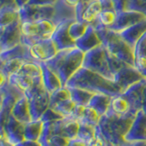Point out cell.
I'll return each mask as SVG.
<instances>
[{
    "label": "cell",
    "instance_id": "31",
    "mask_svg": "<svg viewBox=\"0 0 146 146\" xmlns=\"http://www.w3.org/2000/svg\"><path fill=\"white\" fill-rule=\"evenodd\" d=\"M68 146H88V145H87L86 141H82L79 138H75L68 141Z\"/></svg>",
    "mask_w": 146,
    "mask_h": 146
},
{
    "label": "cell",
    "instance_id": "21",
    "mask_svg": "<svg viewBox=\"0 0 146 146\" xmlns=\"http://www.w3.org/2000/svg\"><path fill=\"white\" fill-rule=\"evenodd\" d=\"M75 106H76V103L73 102L71 99H68V100L58 102V104L54 105L53 107H49V108H51L54 111H56L58 114H60L63 118H68L71 116V113L73 111V110H74Z\"/></svg>",
    "mask_w": 146,
    "mask_h": 146
},
{
    "label": "cell",
    "instance_id": "15",
    "mask_svg": "<svg viewBox=\"0 0 146 146\" xmlns=\"http://www.w3.org/2000/svg\"><path fill=\"white\" fill-rule=\"evenodd\" d=\"M111 100V96L104 93H94L87 105L96 110L100 116H103L109 111Z\"/></svg>",
    "mask_w": 146,
    "mask_h": 146
},
{
    "label": "cell",
    "instance_id": "8",
    "mask_svg": "<svg viewBox=\"0 0 146 146\" xmlns=\"http://www.w3.org/2000/svg\"><path fill=\"white\" fill-rule=\"evenodd\" d=\"M143 79H145V77L134 66L126 64L116 72L113 80L121 87L123 92L130 86Z\"/></svg>",
    "mask_w": 146,
    "mask_h": 146
},
{
    "label": "cell",
    "instance_id": "18",
    "mask_svg": "<svg viewBox=\"0 0 146 146\" xmlns=\"http://www.w3.org/2000/svg\"><path fill=\"white\" fill-rule=\"evenodd\" d=\"M116 16L117 13L114 9H102V12L99 14L96 21L91 26H93L95 29L100 27L111 29L116 20Z\"/></svg>",
    "mask_w": 146,
    "mask_h": 146
},
{
    "label": "cell",
    "instance_id": "3",
    "mask_svg": "<svg viewBox=\"0 0 146 146\" xmlns=\"http://www.w3.org/2000/svg\"><path fill=\"white\" fill-rule=\"evenodd\" d=\"M85 52L77 47L58 50L55 56L46 61L47 65L58 75L62 86L82 67Z\"/></svg>",
    "mask_w": 146,
    "mask_h": 146
},
{
    "label": "cell",
    "instance_id": "16",
    "mask_svg": "<svg viewBox=\"0 0 146 146\" xmlns=\"http://www.w3.org/2000/svg\"><path fill=\"white\" fill-rule=\"evenodd\" d=\"M117 115H125L131 112V105L128 100L121 93L111 97L109 111Z\"/></svg>",
    "mask_w": 146,
    "mask_h": 146
},
{
    "label": "cell",
    "instance_id": "10",
    "mask_svg": "<svg viewBox=\"0 0 146 146\" xmlns=\"http://www.w3.org/2000/svg\"><path fill=\"white\" fill-rule=\"evenodd\" d=\"M74 20L76 19H67L57 26L56 30L53 33L51 38L58 50L76 47V42L70 38V34H68V27Z\"/></svg>",
    "mask_w": 146,
    "mask_h": 146
},
{
    "label": "cell",
    "instance_id": "37",
    "mask_svg": "<svg viewBox=\"0 0 146 146\" xmlns=\"http://www.w3.org/2000/svg\"><path fill=\"white\" fill-rule=\"evenodd\" d=\"M0 53H1V47H0Z\"/></svg>",
    "mask_w": 146,
    "mask_h": 146
},
{
    "label": "cell",
    "instance_id": "23",
    "mask_svg": "<svg viewBox=\"0 0 146 146\" xmlns=\"http://www.w3.org/2000/svg\"><path fill=\"white\" fill-rule=\"evenodd\" d=\"M89 24H87L85 22L78 21L77 19L74 20L68 27V34H70V38L76 42L78 39L83 36Z\"/></svg>",
    "mask_w": 146,
    "mask_h": 146
},
{
    "label": "cell",
    "instance_id": "9",
    "mask_svg": "<svg viewBox=\"0 0 146 146\" xmlns=\"http://www.w3.org/2000/svg\"><path fill=\"white\" fill-rule=\"evenodd\" d=\"M146 19V16L143 12L135 10H123L117 12L116 20L110 29L120 32L127 27Z\"/></svg>",
    "mask_w": 146,
    "mask_h": 146
},
{
    "label": "cell",
    "instance_id": "34",
    "mask_svg": "<svg viewBox=\"0 0 146 146\" xmlns=\"http://www.w3.org/2000/svg\"><path fill=\"white\" fill-rule=\"evenodd\" d=\"M29 2V0H16V3H17V5L19 8L25 7Z\"/></svg>",
    "mask_w": 146,
    "mask_h": 146
},
{
    "label": "cell",
    "instance_id": "6",
    "mask_svg": "<svg viewBox=\"0 0 146 146\" xmlns=\"http://www.w3.org/2000/svg\"><path fill=\"white\" fill-rule=\"evenodd\" d=\"M21 20L13 22L12 24L0 27V47L1 53L17 47L21 44ZM0 53V54H1Z\"/></svg>",
    "mask_w": 146,
    "mask_h": 146
},
{
    "label": "cell",
    "instance_id": "7",
    "mask_svg": "<svg viewBox=\"0 0 146 146\" xmlns=\"http://www.w3.org/2000/svg\"><path fill=\"white\" fill-rule=\"evenodd\" d=\"M29 53L36 62H46L58 52L52 38L41 39L29 47Z\"/></svg>",
    "mask_w": 146,
    "mask_h": 146
},
{
    "label": "cell",
    "instance_id": "12",
    "mask_svg": "<svg viewBox=\"0 0 146 146\" xmlns=\"http://www.w3.org/2000/svg\"><path fill=\"white\" fill-rule=\"evenodd\" d=\"M134 67L146 78V32L133 47Z\"/></svg>",
    "mask_w": 146,
    "mask_h": 146
},
{
    "label": "cell",
    "instance_id": "27",
    "mask_svg": "<svg viewBox=\"0 0 146 146\" xmlns=\"http://www.w3.org/2000/svg\"><path fill=\"white\" fill-rule=\"evenodd\" d=\"M85 109H86V105L76 104V106H75L74 110H73L72 113H71V116L70 118H72V119H74V120L80 121V120L84 115Z\"/></svg>",
    "mask_w": 146,
    "mask_h": 146
},
{
    "label": "cell",
    "instance_id": "5",
    "mask_svg": "<svg viewBox=\"0 0 146 146\" xmlns=\"http://www.w3.org/2000/svg\"><path fill=\"white\" fill-rule=\"evenodd\" d=\"M82 67L95 71L110 80H114V73L108 60L107 50L102 44L85 53Z\"/></svg>",
    "mask_w": 146,
    "mask_h": 146
},
{
    "label": "cell",
    "instance_id": "13",
    "mask_svg": "<svg viewBox=\"0 0 146 146\" xmlns=\"http://www.w3.org/2000/svg\"><path fill=\"white\" fill-rule=\"evenodd\" d=\"M145 32H146V19L120 31L119 34L133 48L135 43Z\"/></svg>",
    "mask_w": 146,
    "mask_h": 146
},
{
    "label": "cell",
    "instance_id": "17",
    "mask_svg": "<svg viewBox=\"0 0 146 146\" xmlns=\"http://www.w3.org/2000/svg\"><path fill=\"white\" fill-rule=\"evenodd\" d=\"M19 9L17 6H7L0 8V27L10 25L19 19Z\"/></svg>",
    "mask_w": 146,
    "mask_h": 146
},
{
    "label": "cell",
    "instance_id": "30",
    "mask_svg": "<svg viewBox=\"0 0 146 146\" xmlns=\"http://www.w3.org/2000/svg\"><path fill=\"white\" fill-rule=\"evenodd\" d=\"M57 2V0H29L26 6H45V5H52Z\"/></svg>",
    "mask_w": 146,
    "mask_h": 146
},
{
    "label": "cell",
    "instance_id": "4",
    "mask_svg": "<svg viewBox=\"0 0 146 146\" xmlns=\"http://www.w3.org/2000/svg\"><path fill=\"white\" fill-rule=\"evenodd\" d=\"M96 31L107 51L127 64L134 66L133 48L119 34V32L106 27H97Z\"/></svg>",
    "mask_w": 146,
    "mask_h": 146
},
{
    "label": "cell",
    "instance_id": "35",
    "mask_svg": "<svg viewBox=\"0 0 146 146\" xmlns=\"http://www.w3.org/2000/svg\"><path fill=\"white\" fill-rule=\"evenodd\" d=\"M64 1H65L68 5H70V6L76 7V6L80 3V0H64Z\"/></svg>",
    "mask_w": 146,
    "mask_h": 146
},
{
    "label": "cell",
    "instance_id": "19",
    "mask_svg": "<svg viewBox=\"0 0 146 146\" xmlns=\"http://www.w3.org/2000/svg\"><path fill=\"white\" fill-rule=\"evenodd\" d=\"M102 10V6L100 0H93L82 14L81 22H85L89 25H92L96 21L99 14Z\"/></svg>",
    "mask_w": 146,
    "mask_h": 146
},
{
    "label": "cell",
    "instance_id": "11",
    "mask_svg": "<svg viewBox=\"0 0 146 146\" xmlns=\"http://www.w3.org/2000/svg\"><path fill=\"white\" fill-rule=\"evenodd\" d=\"M100 45H102V40L96 31V29L91 25L88 26L83 36L76 41V47L85 53Z\"/></svg>",
    "mask_w": 146,
    "mask_h": 146
},
{
    "label": "cell",
    "instance_id": "33",
    "mask_svg": "<svg viewBox=\"0 0 146 146\" xmlns=\"http://www.w3.org/2000/svg\"><path fill=\"white\" fill-rule=\"evenodd\" d=\"M141 111L144 112L146 115V84L143 89V104H141Z\"/></svg>",
    "mask_w": 146,
    "mask_h": 146
},
{
    "label": "cell",
    "instance_id": "32",
    "mask_svg": "<svg viewBox=\"0 0 146 146\" xmlns=\"http://www.w3.org/2000/svg\"><path fill=\"white\" fill-rule=\"evenodd\" d=\"M7 6H17V5L16 0H0V8Z\"/></svg>",
    "mask_w": 146,
    "mask_h": 146
},
{
    "label": "cell",
    "instance_id": "25",
    "mask_svg": "<svg viewBox=\"0 0 146 146\" xmlns=\"http://www.w3.org/2000/svg\"><path fill=\"white\" fill-rule=\"evenodd\" d=\"M94 129H95L94 126L86 124V123H80V131H79V133H78L77 138H79L84 141H89L90 139L93 138L95 136Z\"/></svg>",
    "mask_w": 146,
    "mask_h": 146
},
{
    "label": "cell",
    "instance_id": "29",
    "mask_svg": "<svg viewBox=\"0 0 146 146\" xmlns=\"http://www.w3.org/2000/svg\"><path fill=\"white\" fill-rule=\"evenodd\" d=\"M113 7H114V10L117 12L119 11H123L126 10V5L128 0H111Z\"/></svg>",
    "mask_w": 146,
    "mask_h": 146
},
{
    "label": "cell",
    "instance_id": "36",
    "mask_svg": "<svg viewBox=\"0 0 146 146\" xmlns=\"http://www.w3.org/2000/svg\"><path fill=\"white\" fill-rule=\"evenodd\" d=\"M144 15L146 16V9H145V12H144Z\"/></svg>",
    "mask_w": 146,
    "mask_h": 146
},
{
    "label": "cell",
    "instance_id": "2",
    "mask_svg": "<svg viewBox=\"0 0 146 146\" xmlns=\"http://www.w3.org/2000/svg\"><path fill=\"white\" fill-rule=\"evenodd\" d=\"M89 90L92 93H104L113 97L122 93V90L115 81L99 73L81 67L65 85Z\"/></svg>",
    "mask_w": 146,
    "mask_h": 146
},
{
    "label": "cell",
    "instance_id": "20",
    "mask_svg": "<svg viewBox=\"0 0 146 146\" xmlns=\"http://www.w3.org/2000/svg\"><path fill=\"white\" fill-rule=\"evenodd\" d=\"M68 88L70 91L71 100L76 104L87 105L94 94L89 90H86L80 88H74V87H68Z\"/></svg>",
    "mask_w": 146,
    "mask_h": 146
},
{
    "label": "cell",
    "instance_id": "22",
    "mask_svg": "<svg viewBox=\"0 0 146 146\" xmlns=\"http://www.w3.org/2000/svg\"><path fill=\"white\" fill-rule=\"evenodd\" d=\"M68 99H71L70 91L68 87L63 86L61 88L55 90L54 92L50 93V100H49V107H53L54 105L58 104V102H63Z\"/></svg>",
    "mask_w": 146,
    "mask_h": 146
},
{
    "label": "cell",
    "instance_id": "28",
    "mask_svg": "<svg viewBox=\"0 0 146 146\" xmlns=\"http://www.w3.org/2000/svg\"><path fill=\"white\" fill-rule=\"evenodd\" d=\"M9 82V77L6 74V72L3 70V63L0 59V89L4 88L7 85Z\"/></svg>",
    "mask_w": 146,
    "mask_h": 146
},
{
    "label": "cell",
    "instance_id": "38",
    "mask_svg": "<svg viewBox=\"0 0 146 146\" xmlns=\"http://www.w3.org/2000/svg\"><path fill=\"white\" fill-rule=\"evenodd\" d=\"M144 1H145V2H146V0H144Z\"/></svg>",
    "mask_w": 146,
    "mask_h": 146
},
{
    "label": "cell",
    "instance_id": "26",
    "mask_svg": "<svg viewBox=\"0 0 146 146\" xmlns=\"http://www.w3.org/2000/svg\"><path fill=\"white\" fill-rule=\"evenodd\" d=\"M146 9V2L144 0H128L126 5V10L140 11L144 14Z\"/></svg>",
    "mask_w": 146,
    "mask_h": 146
},
{
    "label": "cell",
    "instance_id": "24",
    "mask_svg": "<svg viewBox=\"0 0 146 146\" xmlns=\"http://www.w3.org/2000/svg\"><path fill=\"white\" fill-rule=\"evenodd\" d=\"M100 118L102 116L98 113V111L94 110L92 107H90L88 105H86V109H85V112L84 115L80 120V123H86V124H89L91 126L96 127L100 121Z\"/></svg>",
    "mask_w": 146,
    "mask_h": 146
},
{
    "label": "cell",
    "instance_id": "14",
    "mask_svg": "<svg viewBox=\"0 0 146 146\" xmlns=\"http://www.w3.org/2000/svg\"><path fill=\"white\" fill-rule=\"evenodd\" d=\"M41 70H42V79L45 89L47 90L49 93L54 92L55 90L61 88L62 83L58 75L53 72L50 68L46 65L45 62H39Z\"/></svg>",
    "mask_w": 146,
    "mask_h": 146
},
{
    "label": "cell",
    "instance_id": "1",
    "mask_svg": "<svg viewBox=\"0 0 146 146\" xmlns=\"http://www.w3.org/2000/svg\"><path fill=\"white\" fill-rule=\"evenodd\" d=\"M19 15L21 22L48 19L58 26L67 19H76V9L64 0H57L52 5L25 6L19 9Z\"/></svg>",
    "mask_w": 146,
    "mask_h": 146
}]
</instances>
